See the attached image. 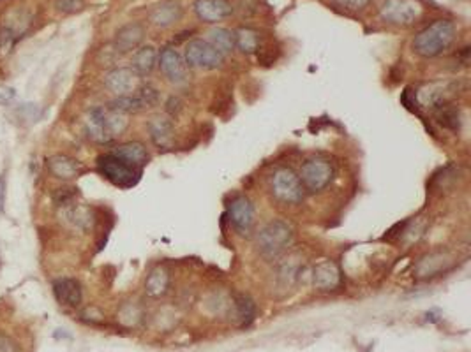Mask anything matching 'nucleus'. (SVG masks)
I'll list each match as a JSON object with an SVG mask.
<instances>
[{
    "mask_svg": "<svg viewBox=\"0 0 471 352\" xmlns=\"http://www.w3.org/2000/svg\"><path fill=\"white\" fill-rule=\"evenodd\" d=\"M4 197H6V180L0 176V215L4 211Z\"/></svg>",
    "mask_w": 471,
    "mask_h": 352,
    "instance_id": "c9c22d12",
    "label": "nucleus"
},
{
    "mask_svg": "<svg viewBox=\"0 0 471 352\" xmlns=\"http://www.w3.org/2000/svg\"><path fill=\"white\" fill-rule=\"evenodd\" d=\"M54 294L64 306H78L82 303V285L75 278H61L54 284Z\"/></svg>",
    "mask_w": 471,
    "mask_h": 352,
    "instance_id": "f3484780",
    "label": "nucleus"
},
{
    "mask_svg": "<svg viewBox=\"0 0 471 352\" xmlns=\"http://www.w3.org/2000/svg\"><path fill=\"white\" fill-rule=\"evenodd\" d=\"M312 284L318 291H336L341 284V271L332 260H322L312 270Z\"/></svg>",
    "mask_w": 471,
    "mask_h": 352,
    "instance_id": "2eb2a0df",
    "label": "nucleus"
},
{
    "mask_svg": "<svg viewBox=\"0 0 471 352\" xmlns=\"http://www.w3.org/2000/svg\"><path fill=\"white\" fill-rule=\"evenodd\" d=\"M104 84L111 94L117 97L122 95H131L138 87V76L131 67H117V69L110 70L104 77Z\"/></svg>",
    "mask_w": 471,
    "mask_h": 352,
    "instance_id": "9d476101",
    "label": "nucleus"
},
{
    "mask_svg": "<svg viewBox=\"0 0 471 352\" xmlns=\"http://www.w3.org/2000/svg\"><path fill=\"white\" fill-rule=\"evenodd\" d=\"M207 41L221 53V55H228L235 49V34L228 28L216 27L209 32V39Z\"/></svg>",
    "mask_w": 471,
    "mask_h": 352,
    "instance_id": "b1692460",
    "label": "nucleus"
},
{
    "mask_svg": "<svg viewBox=\"0 0 471 352\" xmlns=\"http://www.w3.org/2000/svg\"><path fill=\"white\" fill-rule=\"evenodd\" d=\"M76 194H78L76 192V189H59L57 192H55L54 199L59 206H71V203L76 197Z\"/></svg>",
    "mask_w": 471,
    "mask_h": 352,
    "instance_id": "7c9ffc66",
    "label": "nucleus"
},
{
    "mask_svg": "<svg viewBox=\"0 0 471 352\" xmlns=\"http://www.w3.org/2000/svg\"><path fill=\"white\" fill-rule=\"evenodd\" d=\"M434 120L438 122V125H441L446 130H459L460 127V111L459 108H455L453 104H441L438 108H434Z\"/></svg>",
    "mask_w": 471,
    "mask_h": 352,
    "instance_id": "5701e85b",
    "label": "nucleus"
},
{
    "mask_svg": "<svg viewBox=\"0 0 471 352\" xmlns=\"http://www.w3.org/2000/svg\"><path fill=\"white\" fill-rule=\"evenodd\" d=\"M228 217H230L231 225L238 234H249L252 231V225H255V206L249 201V197H233L231 203L228 204Z\"/></svg>",
    "mask_w": 471,
    "mask_h": 352,
    "instance_id": "1a4fd4ad",
    "label": "nucleus"
},
{
    "mask_svg": "<svg viewBox=\"0 0 471 352\" xmlns=\"http://www.w3.org/2000/svg\"><path fill=\"white\" fill-rule=\"evenodd\" d=\"M157 56H159V53H157V49L154 48V46H142V48L136 49L135 55H133L131 69L135 70L138 77L149 76V74L156 69Z\"/></svg>",
    "mask_w": 471,
    "mask_h": 352,
    "instance_id": "6ab92c4d",
    "label": "nucleus"
},
{
    "mask_svg": "<svg viewBox=\"0 0 471 352\" xmlns=\"http://www.w3.org/2000/svg\"><path fill=\"white\" fill-rule=\"evenodd\" d=\"M111 153H115L117 157H121L122 161H126L128 164L135 165V168L138 169H143V165H145L150 158L145 144L138 143V141H129V143L121 144V146L115 148Z\"/></svg>",
    "mask_w": 471,
    "mask_h": 352,
    "instance_id": "aec40b11",
    "label": "nucleus"
},
{
    "mask_svg": "<svg viewBox=\"0 0 471 352\" xmlns=\"http://www.w3.org/2000/svg\"><path fill=\"white\" fill-rule=\"evenodd\" d=\"M68 218L78 229H90L94 224V215L87 206H71L68 210Z\"/></svg>",
    "mask_w": 471,
    "mask_h": 352,
    "instance_id": "bb28decb",
    "label": "nucleus"
},
{
    "mask_svg": "<svg viewBox=\"0 0 471 352\" xmlns=\"http://www.w3.org/2000/svg\"><path fill=\"white\" fill-rule=\"evenodd\" d=\"M195 13L205 23H217V21L231 16L233 7L228 0H196Z\"/></svg>",
    "mask_w": 471,
    "mask_h": 352,
    "instance_id": "4468645a",
    "label": "nucleus"
},
{
    "mask_svg": "<svg viewBox=\"0 0 471 352\" xmlns=\"http://www.w3.org/2000/svg\"><path fill=\"white\" fill-rule=\"evenodd\" d=\"M157 63H159L161 73L164 74V77L170 83L181 84L188 81V63H185L184 56L177 49L171 48V46L161 49L159 56H157Z\"/></svg>",
    "mask_w": 471,
    "mask_h": 352,
    "instance_id": "6e6552de",
    "label": "nucleus"
},
{
    "mask_svg": "<svg viewBox=\"0 0 471 352\" xmlns=\"http://www.w3.org/2000/svg\"><path fill=\"white\" fill-rule=\"evenodd\" d=\"M149 134L150 139L156 146L168 148L173 143L175 136V125L171 122L170 116L166 115H156L149 120Z\"/></svg>",
    "mask_w": 471,
    "mask_h": 352,
    "instance_id": "dca6fc26",
    "label": "nucleus"
},
{
    "mask_svg": "<svg viewBox=\"0 0 471 352\" xmlns=\"http://www.w3.org/2000/svg\"><path fill=\"white\" fill-rule=\"evenodd\" d=\"M108 108L115 109V111H118V113H124V115H131V113H140L147 109L138 94L122 95V97L114 99V101L108 104Z\"/></svg>",
    "mask_w": 471,
    "mask_h": 352,
    "instance_id": "a878e982",
    "label": "nucleus"
},
{
    "mask_svg": "<svg viewBox=\"0 0 471 352\" xmlns=\"http://www.w3.org/2000/svg\"><path fill=\"white\" fill-rule=\"evenodd\" d=\"M184 60L188 67L202 70H212L223 65L224 55H221L205 39H192L185 44Z\"/></svg>",
    "mask_w": 471,
    "mask_h": 352,
    "instance_id": "20e7f679",
    "label": "nucleus"
},
{
    "mask_svg": "<svg viewBox=\"0 0 471 352\" xmlns=\"http://www.w3.org/2000/svg\"><path fill=\"white\" fill-rule=\"evenodd\" d=\"M182 16H184V7L178 0H163L157 6H154L149 13L150 23L161 28H168L178 23Z\"/></svg>",
    "mask_w": 471,
    "mask_h": 352,
    "instance_id": "f8f14e48",
    "label": "nucleus"
},
{
    "mask_svg": "<svg viewBox=\"0 0 471 352\" xmlns=\"http://www.w3.org/2000/svg\"><path fill=\"white\" fill-rule=\"evenodd\" d=\"M85 129L90 139L96 141V143H110L114 139L110 127H108L106 108L90 109L85 118Z\"/></svg>",
    "mask_w": 471,
    "mask_h": 352,
    "instance_id": "ddd939ff",
    "label": "nucleus"
},
{
    "mask_svg": "<svg viewBox=\"0 0 471 352\" xmlns=\"http://www.w3.org/2000/svg\"><path fill=\"white\" fill-rule=\"evenodd\" d=\"M235 34V46L240 49L245 55H252V53L258 51L259 48V35L258 32L252 30V28H238Z\"/></svg>",
    "mask_w": 471,
    "mask_h": 352,
    "instance_id": "393cba45",
    "label": "nucleus"
},
{
    "mask_svg": "<svg viewBox=\"0 0 471 352\" xmlns=\"http://www.w3.org/2000/svg\"><path fill=\"white\" fill-rule=\"evenodd\" d=\"M277 284L283 289H290L300 275V263L297 257H288L277 264Z\"/></svg>",
    "mask_w": 471,
    "mask_h": 352,
    "instance_id": "4be33fe9",
    "label": "nucleus"
},
{
    "mask_svg": "<svg viewBox=\"0 0 471 352\" xmlns=\"http://www.w3.org/2000/svg\"><path fill=\"white\" fill-rule=\"evenodd\" d=\"M97 169L108 182L121 187V189H129V187L136 185L142 176V169L128 164L115 153H104L97 157Z\"/></svg>",
    "mask_w": 471,
    "mask_h": 352,
    "instance_id": "7ed1b4c3",
    "label": "nucleus"
},
{
    "mask_svg": "<svg viewBox=\"0 0 471 352\" xmlns=\"http://www.w3.org/2000/svg\"><path fill=\"white\" fill-rule=\"evenodd\" d=\"M272 192L281 203L298 204L305 196V189L302 185L297 172L290 168H281L272 176Z\"/></svg>",
    "mask_w": 471,
    "mask_h": 352,
    "instance_id": "39448f33",
    "label": "nucleus"
},
{
    "mask_svg": "<svg viewBox=\"0 0 471 352\" xmlns=\"http://www.w3.org/2000/svg\"><path fill=\"white\" fill-rule=\"evenodd\" d=\"M334 176L332 165L323 158H312L302 165V171L298 175L302 185L309 192H322L330 183Z\"/></svg>",
    "mask_w": 471,
    "mask_h": 352,
    "instance_id": "0eeeda50",
    "label": "nucleus"
},
{
    "mask_svg": "<svg viewBox=\"0 0 471 352\" xmlns=\"http://www.w3.org/2000/svg\"><path fill=\"white\" fill-rule=\"evenodd\" d=\"M455 39V25L450 20H436L413 39V51L424 58H434L452 46Z\"/></svg>",
    "mask_w": 471,
    "mask_h": 352,
    "instance_id": "f257e3e1",
    "label": "nucleus"
},
{
    "mask_svg": "<svg viewBox=\"0 0 471 352\" xmlns=\"http://www.w3.org/2000/svg\"><path fill=\"white\" fill-rule=\"evenodd\" d=\"M135 92L140 95V99H142L147 109L159 104V92H157V88H154L152 84H143V87L136 88Z\"/></svg>",
    "mask_w": 471,
    "mask_h": 352,
    "instance_id": "c756f323",
    "label": "nucleus"
},
{
    "mask_svg": "<svg viewBox=\"0 0 471 352\" xmlns=\"http://www.w3.org/2000/svg\"><path fill=\"white\" fill-rule=\"evenodd\" d=\"M145 27L140 21H133V23L124 25L117 30L114 39V48L118 55H124V53L133 51V49L140 48V44L145 39Z\"/></svg>",
    "mask_w": 471,
    "mask_h": 352,
    "instance_id": "9b49d317",
    "label": "nucleus"
},
{
    "mask_svg": "<svg viewBox=\"0 0 471 352\" xmlns=\"http://www.w3.org/2000/svg\"><path fill=\"white\" fill-rule=\"evenodd\" d=\"M379 14L386 23L408 27L420 18L422 6L418 0H385Z\"/></svg>",
    "mask_w": 471,
    "mask_h": 352,
    "instance_id": "423d86ee",
    "label": "nucleus"
},
{
    "mask_svg": "<svg viewBox=\"0 0 471 352\" xmlns=\"http://www.w3.org/2000/svg\"><path fill=\"white\" fill-rule=\"evenodd\" d=\"M47 164L51 175L61 180H75L82 172V164L68 155H54L48 158Z\"/></svg>",
    "mask_w": 471,
    "mask_h": 352,
    "instance_id": "a211bd4d",
    "label": "nucleus"
},
{
    "mask_svg": "<svg viewBox=\"0 0 471 352\" xmlns=\"http://www.w3.org/2000/svg\"><path fill=\"white\" fill-rule=\"evenodd\" d=\"M106 116H108V127H110V132L115 139V137L121 136V134L128 129L129 123L128 115L115 111V109L111 108H106Z\"/></svg>",
    "mask_w": 471,
    "mask_h": 352,
    "instance_id": "c85d7f7f",
    "label": "nucleus"
},
{
    "mask_svg": "<svg viewBox=\"0 0 471 352\" xmlns=\"http://www.w3.org/2000/svg\"><path fill=\"white\" fill-rule=\"evenodd\" d=\"M235 310H237V317L242 320V324H249L255 319L256 306L255 301H252L249 296H237V299H235Z\"/></svg>",
    "mask_w": 471,
    "mask_h": 352,
    "instance_id": "cd10ccee",
    "label": "nucleus"
},
{
    "mask_svg": "<svg viewBox=\"0 0 471 352\" xmlns=\"http://www.w3.org/2000/svg\"><path fill=\"white\" fill-rule=\"evenodd\" d=\"M16 97L15 88L6 87V84H0V104H9L13 99Z\"/></svg>",
    "mask_w": 471,
    "mask_h": 352,
    "instance_id": "72a5a7b5",
    "label": "nucleus"
},
{
    "mask_svg": "<svg viewBox=\"0 0 471 352\" xmlns=\"http://www.w3.org/2000/svg\"><path fill=\"white\" fill-rule=\"evenodd\" d=\"M332 2H336L337 6L344 7V9L358 11V9H364V7L367 6L371 0H332Z\"/></svg>",
    "mask_w": 471,
    "mask_h": 352,
    "instance_id": "473e14b6",
    "label": "nucleus"
},
{
    "mask_svg": "<svg viewBox=\"0 0 471 352\" xmlns=\"http://www.w3.org/2000/svg\"><path fill=\"white\" fill-rule=\"evenodd\" d=\"M293 243V229L284 220H272L263 225L255 238L256 250L265 259H277Z\"/></svg>",
    "mask_w": 471,
    "mask_h": 352,
    "instance_id": "f03ea898",
    "label": "nucleus"
},
{
    "mask_svg": "<svg viewBox=\"0 0 471 352\" xmlns=\"http://www.w3.org/2000/svg\"><path fill=\"white\" fill-rule=\"evenodd\" d=\"M170 287V273L164 266H157L150 271L145 282V292L150 298H159Z\"/></svg>",
    "mask_w": 471,
    "mask_h": 352,
    "instance_id": "412c9836",
    "label": "nucleus"
},
{
    "mask_svg": "<svg viewBox=\"0 0 471 352\" xmlns=\"http://www.w3.org/2000/svg\"><path fill=\"white\" fill-rule=\"evenodd\" d=\"M0 352H22V351H20L18 344L13 341L11 338L0 337Z\"/></svg>",
    "mask_w": 471,
    "mask_h": 352,
    "instance_id": "f704fd0d",
    "label": "nucleus"
},
{
    "mask_svg": "<svg viewBox=\"0 0 471 352\" xmlns=\"http://www.w3.org/2000/svg\"><path fill=\"white\" fill-rule=\"evenodd\" d=\"M55 6H57L59 11L69 14V13H76V11L82 9L83 0H57Z\"/></svg>",
    "mask_w": 471,
    "mask_h": 352,
    "instance_id": "2f4dec72",
    "label": "nucleus"
}]
</instances>
